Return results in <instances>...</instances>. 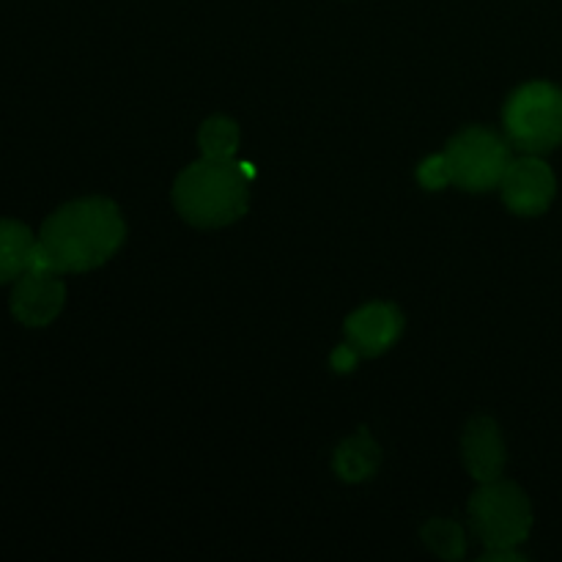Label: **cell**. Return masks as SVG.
<instances>
[{"instance_id": "4fadbf2b", "label": "cell", "mask_w": 562, "mask_h": 562, "mask_svg": "<svg viewBox=\"0 0 562 562\" xmlns=\"http://www.w3.org/2000/svg\"><path fill=\"white\" fill-rule=\"evenodd\" d=\"M423 541L434 554L445 560L464 558V530L450 519H431L423 527Z\"/></svg>"}, {"instance_id": "9a60e30c", "label": "cell", "mask_w": 562, "mask_h": 562, "mask_svg": "<svg viewBox=\"0 0 562 562\" xmlns=\"http://www.w3.org/2000/svg\"><path fill=\"white\" fill-rule=\"evenodd\" d=\"M360 357L362 355L355 349V346L344 344V346H338V349L333 351V360H329V362H333V368L338 373H349V371H355L357 362H360Z\"/></svg>"}, {"instance_id": "277c9868", "label": "cell", "mask_w": 562, "mask_h": 562, "mask_svg": "<svg viewBox=\"0 0 562 562\" xmlns=\"http://www.w3.org/2000/svg\"><path fill=\"white\" fill-rule=\"evenodd\" d=\"M470 521L486 549H516L530 538L532 505L516 483H481L470 499Z\"/></svg>"}, {"instance_id": "3957f363", "label": "cell", "mask_w": 562, "mask_h": 562, "mask_svg": "<svg viewBox=\"0 0 562 562\" xmlns=\"http://www.w3.org/2000/svg\"><path fill=\"white\" fill-rule=\"evenodd\" d=\"M505 135L521 154H549L562 146V91L547 80L527 82L510 93L503 113Z\"/></svg>"}, {"instance_id": "52a82bcc", "label": "cell", "mask_w": 562, "mask_h": 562, "mask_svg": "<svg viewBox=\"0 0 562 562\" xmlns=\"http://www.w3.org/2000/svg\"><path fill=\"white\" fill-rule=\"evenodd\" d=\"M66 305V285L60 274L44 269H27L14 280L11 291V316L22 327H47L60 316Z\"/></svg>"}, {"instance_id": "8992f818", "label": "cell", "mask_w": 562, "mask_h": 562, "mask_svg": "<svg viewBox=\"0 0 562 562\" xmlns=\"http://www.w3.org/2000/svg\"><path fill=\"white\" fill-rule=\"evenodd\" d=\"M499 190H503L510 212L521 214V217H538L552 206L554 195H558V179L538 154H525L508 165Z\"/></svg>"}, {"instance_id": "6da1fadb", "label": "cell", "mask_w": 562, "mask_h": 562, "mask_svg": "<svg viewBox=\"0 0 562 562\" xmlns=\"http://www.w3.org/2000/svg\"><path fill=\"white\" fill-rule=\"evenodd\" d=\"M126 225L108 198H80L64 203L44 220L36 234L33 267L55 274L91 272L124 245Z\"/></svg>"}, {"instance_id": "7c38bea8", "label": "cell", "mask_w": 562, "mask_h": 562, "mask_svg": "<svg viewBox=\"0 0 562 562\" xmlns=\"http://www.w3.org/2000/svg\"><path fill=\"white\" fill-rule=\"evenodd\" d=\"M201 151L206 159H234L239 148V126L225 115H214L201 126Z\"/></svg>"}, {"instance_id": "30bf717a", "label": "cell", "mask_w": 562, "mask_h": 562, "mask_svg": "<svg viewBox=\"0 0 562 562\" xmlns=\"http://www.w3.org/2000/svg\"><path fill=\"white\" fill-rule=\"evenodd\" d=\"M36 234L20 220L0 217V285L14 283L33 267Z\"/></svg>"}, {"instance_id": "8fae6325", "label": "cell", "mask_w": 562, "mask_h": 562, "mask_svg": "<svg viewBox=\"0 0 562 562\" xmlns=\"http://www.w3.org/2000/svg\"><path fill=\"white\" fill-rule=\"evenodd\" d=\"M379 461H382V450L368 434H357L335 450V472L349 483L373 477V472L379 470Z\"/></svg>"}, {"instance_id": "5bb4252c", "label": "cell", "mask_w": 562, "mask_h": 562, "mask_svg": "<svg viewBox=\"0 0 562 562\" xmlns=\"http://www.w3.org/2000/svg\"><path fill=\"white\" fill-rule=\"evenodd\" d=\"M417 179L426 190H442V187L453 184L450 181V168H448V157L445 154H437V157H428L426 162L417 168Z\"/></svg>"}, {"instance_id": "7a4b0ae2", "label": "cell", "mask_w": 562, "mask_h": 562, "mask_svg": "<svg viewBox=\"0 0 562 562\" xmlns=\"http://www.w3.org/2000/svg\"><path fill=\"white\" fill-rule=\"evenodd\" d=\"M173 203L195 228H223L245 217L250 206L247 173L236 159L203 157L176 179Z\"/></svg>"}, {"instance_id": "5b68a950", "label": "cell", "mask_w": 562, "mask_h": 562, "mask_svg": "<svg viewBox=\"0 0 562 562\" xmlns=\"http://www.w3.org/2000/svg\"><path fill=\"white\" fill-rule=\"evenodd\" d=\"M450 181L467 192H488L503 184L508 170L510 143L486 126H470L448 143Z\"/></svg>"}, {"instance_id": "9c48e42d", "label": "cell", "mask_w": 562, "mask_h": 562, "mask_svg": "<svg viewBox=\"0 0 562 562\" xmlns=\"http://www.w3.org/2000/svg\"><path fill=\"white\" fill-rule=\"evenodd\" d=\"M461 448H464V464L470 470V475L477 483L497 481L503 475L505 467V445L499 437V428L492 417H475V420L467 426L464 439H461Z\"/></svg>"}, {"instance_id": "ba28073f", "label": "cell", "mask_w": 562, "mask_h": 562, "mask_svg": "<svg viewBox=\"0 0 562 562\" xmlns=\"http://www.w3.org/2000/svg\"><path fill=\"white\" fill-rule=\"evenodd\" d=\"M404 333V316L398 307L371 302L346 318V338L362 357H376L387 351Z\"/></svg>"}]
</instances>
